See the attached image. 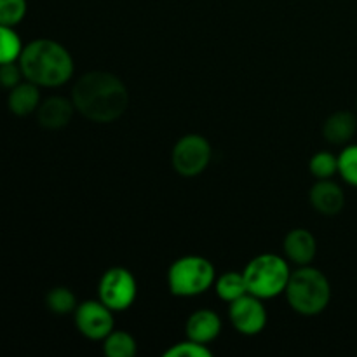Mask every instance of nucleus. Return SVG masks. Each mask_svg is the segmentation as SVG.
Listing matches in <instances>:
<instances>
[{
    "mask_svg": "<svg viewBox=\"0 0 357 357\" xmlns=\"http://www.w3.org/2000/svg\"><path fill=\"white\" fill-rule=\"evenodd\" d=\"M38 105H40V87L26 79L13 87L7 96V107L17 117H26L33 114L37 112Z\"/></svg>",
    "mask_w": 357,
    "mask_h": 357,
    "instance_id": "obj_15",
    "label": "nucleus"
},
{
    "mask_svg": "<svg viewBox=\"0 0 357 357\" xmlns=\"http://www.w3.org/2000/svg\"><path fill=\"white\" fill-rule=\"evenodd\" d=\"M310 204L317 213L326 216H335L344 209L345 194L333 180H317L310 188Z\"/></svg>",
    "mask_w": 357,
    "mask_h": 357,
    "instance_id": "obj_10",
    "label": "nucleus"
},
{
    "mask_svg": "<svg viewBox=\"0 0 357 357\" xmlns=\"http://www.w3.org/2000/svg\"><path fill=\"white\" fill-rule=\"evenodd\" d=\"M229 317L232 326L246 337L261 333L267 326V309L264 305V300L251 293H246L241 298L230 302Z\"/></svg>",
    "mask_w": 357,
    "mask_h": 357,
    "instance_id": "obj_9",
    "label": "nucleus"
},
{
    "mask_svg": "<svg viewBox=\"0 0 357 357\" xmlns=\"http://www.w3.org/2000/svg\"><path fill=\"white\" fill-rule=\"evenodd\" d=\"M114 310L101 300H86L75 309V326L89 340H105L114 331Z\"/></svg>",
    "mask_w": 357,
    "mask_h": 357,
    "instance_id": "obj_8",
    "label": "nucleus"
},
{
    "mask_svg": "<svg viewBox=\"0 0 357 357\" xmlns=\"http://www.w3.org/2000/svg\"><path fill=\"white\" fill-rule=\"evenodd\" d=\"M356 131L357 117L347 110L335 112L323 124V136L331 145H345L354 138Z\"/></svg>",
    "mask_w": 357,
    "mask_h": 357,
    "instance_id": "obj_14",
    "label": "nucleus"
},
{
    "mask_svg": "<svg viewBox=\"0 0 357 357\" xmlns=\"http://www.w3.org/2000/svg\"><path fill=\"white\" fill-rule=\"evenodd\" d=\"M45 305H47V309L52 314L65 316V314L75 312L77 298L72 289L65 288V286H58V288H52L47 293V296H45Z\"/></svg>",
    "mask_w": 357,
    "mask_h": 357,
    "instance_id": "obj_19",
    "label": "nucleus"
},
{
    "mask_svg": "<svg viewBox=\"0 0 357 357\" xmlns=\"http://www.w3.org/2000/svg\"><path fill=\"white\" fill-rule=\"evenodd\" d=\"M136 295H138V284L135 275L128 268L112 267L101 275L98 296L114 312L129 309L135 303Z\"/></svg>",
    "mask_w": 357,
    "mask_h": 357,
    "instance_id": "obj_6",
    "label": "nucleus"
},
{
    "mask_svg": "<svg viewBox=\"0 0 357 357\" xmlns=\"http://www.w3.org/2000/svg\"><path fill=\"white\" fill-rule=\"evenodd\" d=\"M75 110L87 121L108 124L121 117L129 105L126 84L108 72H89L72 89Z\"/></svg>",
    "mask_w": 357,
    "mask_h": 357,
    "instance_id": "obj_1",
    "label": "nucleus"
},
{
    "mask_svg": "<svg viewBox=\"0 0 357 357\" xmlns=\"http://www.w3.org/2000/svg\"><path fill=\"white\" fill-rule=\"evenodd\" d=\"M213 352L209 351L206 344H199V342L187 338L185 342L174 344L164 352V357H211Z\"/></svg>",
    "mask_w": 357,
    "mask_h": 357,
    "instance_id": "obj_23",
    "label": "nucleus"
},
{
    "mask_svg": "<svg viewBox=\"0 0 357 357\" xmlns=\"http://www.w3.org/2000/svg\"><path fill=\"white\" fill-rule=\"evenodd\" d=\"M211 160V145L201 135H187L180 138L171 153V162L180 176H199Z\"/></svg>",
    "mask_w": 357,
    "mask_h": 357,
    "instance_id": "obj_7",
    "label": "nucleus"
},
{
    "mask_svg": "<svg viewBox=\"0 0 357 357\" xmlns=\"http://www.w3.org/2000/svg\"><path fill=\"white\" fill-rule=\"evenodd\" d=\"M216 281L211 261L199 255H188L174 261L167 271V286L176 296H197L208 291Z\"/></svg>",
    "mask_w": 357,
    "mask_h": 357,
    "instance_id": "obj_5",
    "label": "nucleus"
},
{
    "mask_svg": "<svg viewBox=\"0 0 357 357\" xmlns=\"http://www.w3.org/2000/svg\"><path fill=\"white\" fill-rule=\"evenodd\" d=\"M286 300L295 312L302 316H317L331 300V286L326 275L310 265H302L291 272L284 289Z\"/></svg>",
    "mask_w": 357,
    "mask_h": 357,
    "instance_id": "obj_3",
    "label": "nucleus"
},
{
    "mask_svg": "<svg viewBox=\"0 0 357 357\" xmlns=\"http://www.w3.org/2000/svg\"><path fill=\"white\" fill-rule=\"evenodd\" d=\"M24 79L38 87H59L73 75V58L65 45L51 38H37L23 47L17 59Z\"/></svg>",
    "mask_w": 357,
    "mask_h": 357,
    "instance_id": "obj_2",
    "label": "nucleus"
},
{
    "mask_svg": "<svg viewBox=\"0 0 357 357\" xmlns=\"http://www.w3.org/2000/svg\"><path fill=\"white\" fill-rule=\"evenodd\" d=\"M216 295L223 300V302H234V300L241 298L248 293L246 279H244L243 272H225L222 278L215 281Z\"/></svg>",
    "mask_w": 357,
    "mask_h": 357,
    "instance_id": "obj_16",
    "label": "nucleus"
},
{
    "mask_svg": "<svg viewBox=\"0 0 357 357\" xmlns=\"http://www.w3.org/2000/svg\"><path fill=\"white\" fill-rule=\"evenodd\" d=\"M103 352L108 357H132L136 354V340L128 331H112L103 340Z\"/></svg>",
    "mask_w": 357,
    "mask_h": 357,
    "instance_id": "obj_17",
    "label": "nucleus"
},
{
    "mask_svg": "<svg viewBox=\"0 0 357 357\" xmlns=\"http://www.w3.org/2000/svg\"><path fill=\"white\" fill-rule=\"evenodd\" d=\"M73 112H75V107L72 100H66L63 96H51L38 105L37 121L42 128L56 131L70 124Z\"/></svg>",
    "mask_w": 357,
    "mask_h": 357,
    "instance_id": "obj_11",
    "label": "nucleus"
},
{
    "mask_svg": "<svg viewBox=\"0 0 357 357\" xmlns=\"http://www.w3.org/2000/svg\"><path fill=\"white\" fill-rule=\"evenodd\" d=\"M246 279L248 293L261 300L274 298L284 293L291 271L284 258L274 253H264L255 257L243 271Z\"/></svg>",
    "mask_w": 357,
    "mask_h": 357,
    "instance_id": "obj_4",
    "label": "nucleus"
},
{
    "mask_svg": "<svg viewBox=\"0 0 357 357\" xmlns=\"http://www.w3.org/2000/svg\"><path fill=\"white\" fill-rule=\"evenodd\" d=\"M338 173L352 187H357V145H347L338 155Z\"/></svg>",
    "mask_w": 357,
    "mask_h": 357,
    "instance_id": "obj_22",
    "label": "nucleus"
},
{
    "mask_svg": "<svg viewBox=\"0 0 357 357\" xmlns=\"http://www.w3.org/2000/svg\"><path fill=\"white\" fill-rule=\"evenodd\" d=\"M23 42L13 26L0 24V65L17 61L23 52Z\"/></svg>",
    "mask_w": 357,
    "mask_h": 357,
    "instance_id": "obj_18",
    "label": "nucleus"
},
{
    "mask_svg": "<svg viewBox=\"0 0 357 357\" xmlns=\"http://www.w3.org/2000/svg\"><path fill=\"white\" fill-rule=\"evenodd\" d=\"M185 330H187V338L199 342V344L208 345L209 342L215 340L220 335V331H222V319H220V316L215 310H195V312L190 314V317L187 319Z\"/></svg>",
    "mask_w": 357,
    "mask_h": 357,
    "instance_id": "obj_12",
    "label": "nucleus"
},
{
    "mask_svg": "<svg viewBox=\"0 0 357 357\" xmlns=\"http://www.w3.org/2000/svg\"><path fill=\"white\" fill-rule=\"evenodd\" d=\"M26 0H0V24L17 26L26 16Z\"/></svg>",
    "mask_w": 357,
    "mask_h": 357,
    "instance_id": "obj_21",
    "label": "nucleus"
},
{
    "mask_svg": "<svg viewBox=\"0 0 357 357\" xmlns=\"http://www.w3.org/2000/svg\"><path fill=\"white\" fill-rule=\"evenodd\" d=\"M24 75L21 72V66L17 61L13 63H3L0 65V86L6 87V89H13L17 84L23 82Z\"/></svg>",
    "mask_w": 357,
    "mask_h": 357,
    "instance_id": "obj_24",
    "label": "nucleus"
},
{
    "mask_svg": "<svg viewBox=\"0 0 357 357\" xmlns=\"http://www.w3.org/2000/svg\"><path fill=\"white\" fill-rule=\"evenodd\" d=\"M356 107H357V101H356Z\"/></svg>",
    "mask_w": 357,
    "mask_h": 357,
    "instance_id": "obj_25",
    "label": "nucleus"
},
{
    "mask_svg": "<svg viewBox=\"0 0 357 357\" xmlns=\"http://www.w3.org/2000/svg\"><path fill=\"white\" fill-rule=\"evenodd\" d=\"M309 169L317 180H330L335 173H338V155L331 152H317L310 159Z\"/></svg>",
    "mask_w": 357,
    "mask_h": 357,
    "instance_id": "obj_20",
    "label": "nucleus"
},
{
    "mask_svg": "<svg viewBox=\"0 0 357 357\" xmlns=\"http://www.w3.org/2000/svg\"><path fill=\"white\" fill-rule=\"evenodd\" d=\"M284 253L295 265H310L316 258L317 243L307 229H293L284 237Z\"/></svg>",
    "mask_w": 357,
    "mask_h": 357,
    "instance_id": "obj_13",
    "label": "nucleus"
}]
</instances>
